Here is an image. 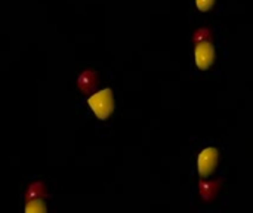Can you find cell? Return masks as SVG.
<instances>
[{
  "label": "cell",
  "mask_w": 253,
  "mask_h": 213,
  "mask_svg": "<svg viewBox=\"0 0 253 213\" xmlns=\"http://www.w3.org/2000/svg\"><path fill=\"white\" fill-rule=\"evenodd\" d=\"M87 104L99 120H107L114 111V105H116L111 89H102L99 92H95L87 99Z\"/></svg>",
  "instance_id": "1"
},
{
  "label": "cell",
  "mask_w": 253,
  "mask_h": 213,
  "mask_svg": "<svg viewBox=\"0 0 253 213\" xmlns=\"http://www.w3.org/2000/svg\"><path fill=\"white\" fill-rule=\"evenodd\" d=\"M218 162H219V151H218L216 148H213V147L205 148V150L199 154V159H197V169H199V173H200L203 178H209V176L216 170Z\"/></svg>",
  "instance_id": "2"
},
{
  "label": "cell",
  "mask_w": 253,
  "mask_h": 213,
  "mask_svg": "<svg viewBox=\"0 0 253 213\" xmlns=\"http://www.w3.org/2000/svg\"><path fill=\"white\" fill-rule=\"evenodd\" d=\"M194 61L197 68L202 71L212 67V64L215 62V47L209 40L197 43L194 49Z\"/></svg>",
  "instance_id": "3"
},
{
  "label": "cell",
  "mask_w": 253,
  "mask_h": 213,
  "mask_svg": "<svg viewBox=\"0 0 253 213\" xmlns=\"http://www.w3.org/2000/svg\"><path fill=\"white\" fill-rule=\"evenodd\" d=\"M79 89L84 93H90L98 86V73L93 70H84L77 80Z\"/></svg>",
  "instance_id": "4"
},
{
  "label": "cell",
  "mask_w": 253,
  "mask_h": 213,
  "mask_svg": "<svg viewBox=\"0 0 253 213\" xmlns=\"http://www.w3.org/2000/svg\"><path fill=\"white\" fill-rule=\"evenodd\" d=\"M219 185H221V181H200L199 187H200V194L202 197L209 202L212 200L216 194H218V190H219Z\"/></svg>",
  "instance_id": "5"
},
{
  "label": "cell",
  "mask_w": 253,
  "mask_h": 213,
  "mask_svg": "<svg viewBox=\"0 0 253 213\" xmlns=\"http://www.w3.org/2000/svg\"><path fill=\"white\" fill-rule=\"evenodd\" d=\"M24 211L27 213H44L47 211V208H46L44 202L40 200V199L37 197V199H31V200L25 205Z\"/></svg>",
  "instance_id": "6"
},
{
  "label": "cell",
  "mask_w": 253,
  "mask_h": 213,
  "mask_svg": "<svg viewBox=\"0 0 253 213\" xmlns=\"http://www.w3.org/2000/svg\"><path fill=\"white\" fill-rule=\"evenodd\" d=\"M43 190H44V188H43V184H42L40 181L33 182V184L28 187L27 199H28V200H31V199H37V197H40V196H44L46 193H44Z\"/></svg>",
  "instance_id": "7"
},
{
  "label": "cell",
  "mask_w": 253,
  "mask_h": 213,
  "mask_svg": "<svg viewBox=\"0 0 253 213\" xmlns=\"http://www.w3.org/2000/svg\"><path fill=\"white\" fill-rule=\"evenodd\" d=\"M212 37V30L211 28H199L194 36H193V42L196 43H200V42H205V40H209Z\"/></svg>",
  "instance_id": "8"
},
{
  "label": "cell",
  "mask_w": 253,
  "mask_h": 213,
  "mask_svg": "<svg viewBox=\"0 0 253 213\" xmlns=\"http://www.w3.org/2000/svg\"><path fill=\"white\" fill-rule=\"evenodd\" d=\"M215 0H196V6L200 12H208L211 7H213Z\"/></svg>",
  "instance_id": "9"
}]
</instances>
